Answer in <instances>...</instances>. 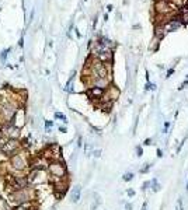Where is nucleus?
<instances>
[{
  "label": "nucleus",
  "mask_w": 188,
  "mask_h": 210,
  "mask_svg": "<svg viewBox=\"0 0 188 210\" xmlns=\"http://www.w3.org/2000/svg\"><path fill=\"white\" fill-rule=\"evenodd\" d=\"M35 199V191L31 186H27L24 189H20V191H14V192H10L8 193V200L10 203L13 202L14 204H21V203L25 202H34Z\"/></svg>",
  "instance_id": "obj_1"
},
{
  "label": "nucleus",
  "mask_w": 188,
  "mask_h": 210,
  "mask_svg": "<svg viewBox=\"0 0 188 210\" xmlns=\"http://www.w3.org/2000/svg\"><path fill=\"white\" fill-rule=\"evenodd\" d=\"M47 171L49 172V181L55 182V181H61V179H66L68 177V170L65 167L62 160H52L48 164Z\"/></svg>",
  "instance_id": "obj_2"
},
{
  "label": "nucleus",
  "mask_w": 188,
  "mask_h": 210,
  "mask_svg": "<svg viewBox=\"0 0 188 210\" xmlns=\"http://www.w3.org/2000/svg\"><path fill=\"white\" fill-rule=\"evenodd\" d=\"M18 151H21V143L18 139H6L0 146V153L8 158L13 157Z\"/></svg>",
  "instance_id": "obj_3"
},
{
  "label": "nucleus",
  "mask_w": 188,
  "mask_h": 210,
  "mask_svg": "<svg viewBox=\"0 0 188 210\" xmlns=\"http://www.w3.org/2000/svg\"><path fill=\"white\" fill-rule=\"evenodd\" d=\"M10 167L14 171H25L28 168V160L23 151H18L13 157H10Z\"/></svg>",
  "instance_id": "obj_4"
},
{
  "label": "nucleus",
  "mask_w": 188,
  "mask_h": 210,
  "mask_svg": "<svg viewBox=\"0 0 188 210\" xmlns=\"http://www.w3.org/2000/svg\"><path fill=\"white\" fill-rule=\"evenodd\" d=\"M173 4H169L167 1H163V0H157L156 4H155V8H156V11L159 14H167V13H170L173 10Z\"/></svg>",
  "instance_id": "obj_5"
},
{
  "label": "nucleus",
  "mask_w": 188,
  "mask_h": 210,
  "mask_svg": "<svg viewBox=\"0 0 188 210\" xmlns=\"http://www.w3.org/2000/svg\"><path fill=\"white\" fill-rule=\"evenodd\" d=\"M87 95L91 99H102L104 97V90L98 88V87H90L87 90Z\"/></svg>",
  "instance_id": "obj_6"
},
{
  "label": "nucleus",
  "mask_w": 188,
  "mask_h": 210,
  "mask_svg": "<svg viewBox=\"0 0 188 210\" xmlns=\"http://www.w3.org/2000/svg\"><path fill=\"white\" fill-rule=\"evenodd\" d=\"M13 210H37V209L34 207V203L32 202H25V203H21V204H17Z\"/></svg>",
  "instance_id": "obj_7"
},
{
  "label": "nucleus",
  "mask_w": 188,
  "mask_h": 210,
  "mask_svg": "<svg viewBox=\"0 0 188 210\" xmlns=\"http://www.w3.org/2000/svg\"><path fill=\"white\" fill-rule=\"evenodd\" d=\"M79 199H80V186H76L72 192V202L76 203Z\"/></svg>",
  "instance_id": "obj_8"
},
{
  "label": "nucleus",
  "mask_w": 188,
  "mask_h": 210,
  "mask_svg": "<svg viewBox=\"0 0 188 210\" xmlns=\"http://www.w3.org/2000/svg\"><path fill=\"white\" fill-rule=\"evenodd\" d=\"M171 4L174 7H175V6H177V7H181V6L184 4V0H171Z\"/></svg>",
  "instance_id": "obj_9"
},
{
  "label": "nucleus",
  "mask_w": 188,
  "mask_h": 210,
  "mask_svg": "<svg viewBox=\"0 0 188 210\" xmlns=\"http://www.w3.org/2000/svg\"><path fill=\"white\" fill-rule=\"evenodd\" d=\"M55 118H56V119H62L63 122H66V116H65L63 113H61V112H56L55 113Z\"/></svg>",
  "instance_id": "obj_10"
},
{
  "label": "nucleus",
  "mask_w": 188,
  "mask_h": 210,
  "mask_svg": "<svg viewBox=\"0 0 188 210\" xmlns=\"http://www.w3.org/2000/svg\"><path fill=\"white\" fill-rule=\"evenodd\" d=\"M52 122L51 121H45V126H47V132H51V128H52Z\"/></svg>",
  "instance_id": "obj_11"
},
{
  "label": "nucleus",
  "mask_w": 188,
  "mask_h": 210,
  "mask_svg": "<svg viewBox=\"0 0 188 210\" xmlns=\"http://www.w3.org/2000/svg\"><path fill=\"white\" fill-rule=\"evenodd\" d=\"M132 178H133V174H131V172H129V174H125V175H124V179H125V181H131Z\"/></svg>",
  "instance_id": "obj_12"
},
{
  "label": "nucleus",
  "mask_w": 188,
  "mask_h": 210,
  "mask_svg": "<svg viewBox=\"0 0 188 210\" xmlns=\"http://www.w3.org/2000/svg\"><path fill=\"white\" fill-rule=\"evenodd\" d=\"M7 52H8V49H7V50H4V52L1 53V60H4V59H6V56H7Z\"/></svg>",
  "instance_id": "obj_13"
},
{
  "label": "nucleus",
  "mask_w": 188,
  "mask_h": 210,
  "mask_svg": "<svg viewBox=\"0 0 188 210\" xmlns=\"http://www.w3.org/2000/svg\"><path fill=\"white\" fill-rule=\"evenodd\" d=\"M149 88L150 90H155V88H156V86H155V84H148V90H149Z\"/></svg>",
  "instance_id": "obj_14"
},
{
  "label": "nucleus",
  "mask_w": 188,
  "mask_h": 210,
  "mask_svg": "<svg viewBox=\"0 0 188 210\" xmlns=\"http://www.w3.org/2000/svg\"><path fill=\"white\" fill-rule=\"evenodd\" d=\"M173 72H174V69H170V70L167 72V76H166V77H170V76L173 74Z\"/></svg>",
  "instance_id": "obj_15"
},
{
  "label": "nucleus",
  "mask_w": 188,
  "mask_h": 210,
  "mask_svg": "<svg viewBox=\"0 0 188 210\" xmlns=\"http://www.w3.org/2000/svg\"><path fill=\"white\" fill-rule=\"evenodd\" d=\"M136 153H138V155H139V157L142 155V149H141V147H138V149H136Z\"/></svg>",
  "instance_id": "obj_16"
},
{
  "label": "nucleus",
  "mask_w": 188,
  "mask_h": 210,
  "mask_svg": "<svg viewBox=\"0 0 188 210\" xmlns=\"http://www.w3.org/2000/svg\"><path fill=\"white\" fill-rule=\"evenodd\" d=\"M100 154H101V151H100V150H97V151H94V155H95V157H100Z\"/></svg>",
  "instance_id": "obj_17"
},
{
  "label": "nucleus",
  "mask_w": 188,
  "mask_h": 210,
  "mask_svg": "<svg viewBox=\"0 0 188 210\" xmlns=\"http://www.w3.org/2000/svg\"><path fill=\"white\" fill-rule=\"evenodd\" d=\"M145 144H146V146L152 144V140H149V139H148V140H146V142H145Z\"/></svg>",
  "instance_id": "obj_18"
},
{
  "label": "nucleus",
  "mask_w": 188,
  "mask_h": 210,
  "mask_svg": "<svg viewBox=\"0 0 188 210\" xmlns=\"http://www.w3.org/2000/svg\"><path fill=\"white\" fill-rule=\"evenodd\" d=\"M157 155H159V157H162V155H163V153H162V150H157Z\"/></svg>",
  "instance_id": "obj_19"
},
{
  "label": "nucleus",
  "mask_w": 188,
  "mask_h": 210,
  "mask_svg": "<svg viewBox=\"0 0 188 210\" xmlns=\"http://www.w3.org/2000/svg\"><path fill=\"white\" fill-rule=\"evenodd\" d=\"M59 130H61L62 133H65V132H66V128H63V126H62V128H59Z\"/></svg>",
  "instance_id": "obj_20"
},
{
  "label": "nucleus",
  "mask_w": 188,
  "mask_h": 210,
  "mask_svg": "<svg viewBox=\"0 0 188 210\" xmlns=\"http://www.w3.org/2000/svg\"><path fill=\"white\" fill-rule=\"evenodd\" d=\"M142 210H146V203L143 204V209H142Z\"/></svg>",
  "instance_id": "obj_21"
}]
</instances>
